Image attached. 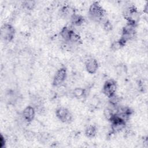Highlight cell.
<instances>
[{
    "instance_id": "cell-1",
    "label": "cell",
    "mask_w": 148,
    "mask_h": 148,
    "mask_svg": "<svg viewBox=\"0 0 148 148\" xmlns=\"http://www.w3.org/2000/svg\"><path fill=\"white\" fill-rule=\"evenodd\" d=\"M88 14L90 17L94 20L96 21H103L106 11L98 2H94L89 8Z\"/></svg>"
},
{
    "instance_id": "cell-2",
    "label": "cell",
    "mask_w": 148,
    "mask_h": 148,
    "mask_svg": "<svg viewBox=\"0 0 148 148\" xmlns=\"http://www.w3.org/2000/svg\"><path fill=\"white\" fill-rule=\"evenodd\" d=\"M123 14L128 24L136 26L139 19V13L134 6L131 5L127 7L125 9Z\"/></svg>"
},
{
    "instance_id": "cell-3",
    "label": "cell",
    "mask_w": 148,
    "mask_h": 148,
    "mask_svg": "<svg viewBox=\"0 0 148 148\" xmlns=\"http://www.w3.org/2000/svg\"><path fill=\"white\" fill-rule=\"evenodd\" d=\"M109 121L111 124V132L113 134L120 132L125 128L127 122L119 117L116 113Z\"/></svg>"
},
{
    "instance_id": "cell-4",
    "label": "cell",
    "mask_w": 148,
    "mask_h": 148,
    "mask_svg": "<svg viewBox=\"0 0 148 148\" xmlns=\"http://www.w3.org/2000/svg\"><path fill=\"white\" fill-rule=\"evenodd\" d=\"M15 29L10 24H4L1 28V38L5 42H11L14 36Z\"/></svg>"
},
{
    "instance_id": "cell-5",
    "label": "cell",
    "mask_w": 148,
    "mask_h": 148,
    "mask_svg": "<svg viewBox=\"0 0 148 148\" xmlns=\"http://www.w3.org/2000/svg\"><path fill=\"white\" fill-rule=\"evenodd\" d=\"M117 88L116 82L113 79H109L103 84L102 91L106 97L110 98L116 95Z\"/></svg>"
},
{
    "instance_id": "cell-6",
    "label": "cell",
    "mask_w": 148,
    "mask_h": 148,
    "mask_svg": "<svg viewBox=\"0 0 148 148\" xmlns=\"http://www.w3.org/2000/svg\"><path fill=\"white\" fill-rule=\"evenodd\" d=\"M56 115L57 119L62 123H69L72 121V115L70 111L65 107H60L56 109Z\"/></svg>"
},
{
    "instance_id": "cell-7",
    "label": "cell",
    "mask_w": 148,
    "mask_h": 148,
    "mask_svg": "<svg viewBox=\"0 0 148 148\" xmlns=\"http://www.w3.org/2000/svg\"><path fill=\"white\" fill-rule=\"evenodd\" d=\"M67 76V71L65 67L60 68L57 71L54 76L52 84L55 87L61 86L65 80Z\"/></svg>"
},
{
    "instance_id": "cell-8",
    "label": "cell",
    "mask_w": 148,
    "mask_h": 148,
    "mask_svg": "<svg viewBox=\"0 0 148 148\" xmlns=\"http://www.w3.org/2000/svg\"><path fill=\"white\" fill-rule=\"evenodd\" d=\"M35 108L32 106H28L25 107L22 113L23 119L28 123H31L35 118Z\"/></svg>"
},
{
    "instance_id": "cell-9",
    "label": "cell",
    "mask_w": 148,
    "mask_h": 148,
    "mask_svg": "<svg viewBox=\"0 0 148 148\" xmlns=\"http://www.w3.org/2000/svg\"><path fill=\"white\" fill-rule=\"evenodd\" d=\"M85 67L87 72L90 74H94L98 70V63L95 58L88 59L85 63Z\"/></svg>"
},
{
    "instance_id": "cell-10",
    "label": "cell",
    "mask_w": 148,
    "mask_h": 148,
    "mask_svg": "<svg viewBox=\"0 0 148 148\" xmlns=\"http://www.w3.org/2000/svg\"><path fill=\"white\" fill-rule=\"evenodd\" d=\"M72 29L68 27H64L60 31V36L64 40V42L69 43Z\"/></svg>"
},
{
    "instance_id": "cell-11",
    "label": "cell",
    "mask_w": 148,
    "mask_h": 148,
    "mask_svg": "<svg viewBox=\"0 0 148 148\" xmlns=\"http://www.w3.org/2000/svg\"><path fill=\"white\" fill-rule=\"evenodd\" d=\"M70 19L72 24L75 26H80L83 24L84 21V18L83 16L76 13L73 14Z\"/></svg>"
},
{
    "instance_id": "cell-12",
    "label": "cell",
    "mask_w": 148,
    "mask_h": 148,
    "mask_svg": "<svg viewBox=\"0 0 148 148\" xmlns=\"http://www.w3.org/2000/svg\"><path fill=\"white\" fill-rule=\"evenodd\" d=\"M97 131V128L94 125H90L86 128L84 131V134L87 138H92L96 135Z\"/></svg>"
},
{
    "instance_id": "cell-13",
    "label": "cell",
    "mask_w": 148,
    "mask_h": 148,
    "mask_svg": "<svg viewBox=\"0 0 148 148\" xmlns=\"http://www.w3.org/2000/svg\"><path fill=\"white\" fill-rule=\"evenodd\" d=\"M72 94L76 98H82L86 96V90L82 87H76L73 90Z\"/></svg>"
},
{
    "instance_id": "cell-14",
    "label": "cell",
    "mask_w": 148,
    "mask_h": 148,
    "mask_svg": "<svg viewBox=\"0 0 148 148\" xmlns=\"http://www.w3.org/2000/svg\"><path fill=\"white\" fill-rule=\"evenodd\" d=\"M80 42H81V38H80V35L72 30L71 34L69 43H72L73 44L74 43L79 44Z\"/></svg>"
},
{
    "instance_id": "cell-15",
    "label": "cell",
    "mask_w": 148,
    "mask_h": 148,
    "mask_svg": "<svg viewBox=\"0 0 148 148\" xmlns=\"http://www.w3.org/2000/svg\"><path fill=\"white\" fill-rule=\"evenodd\" d=\"M103 27L104 30L107 32H109L112 29V25L108 20H105L103 21Z\"/></svg>"
},
{
    "instance_id": "cell-16",
    "label": "cell",
    "mask_w": 148,
    "mask_h": 148,
    "mask_svg": "<svg viewBox=\"0 0 148 148\" xmlns=\"http://www.w3.org/2000/svg\"><path fill=\"white\" fill-rule=\"evenodd\" d=\"M24 6L28 10H32L34 9L35 5V2L34 1H25L24 2Z\"/></svg>"
},
{
    "instance_id": "cell-17",
    "label": "cell",
    "mask_w": 148,
    "mask_h": 148,
    "mask_svg": "<svg viewBox=\"0 0 148 148\" xmlns=\"http://www.w3.org/2000/svg\"><path fill=\"white\" fill-rule=\"evenodd\" d=\"M121 47H122L121 45L120 44V42H119V40H117V41L113 42L112 43L111 47H110L111 49H112V50H113V51H117V50H119L120 49H121Z\"/></svg>"
},
{
    "instance_id": "cell-18",
    "label": "cell",
    "mask_w": 148,
    "mask_h": 148,
    "mask_svg": "<svg viewBox=\"0 0 148 148\" xmlns=\"http://www.w3.org/2000/svg\"><path fill=\"white\" fill-rule=\"evenodd\" d=\"M5 143H6V140H5V137L1 134L0 137V147L3 148L5 146Z\"/></svg>"
}]
</instances>
